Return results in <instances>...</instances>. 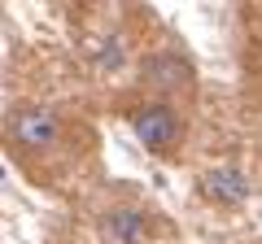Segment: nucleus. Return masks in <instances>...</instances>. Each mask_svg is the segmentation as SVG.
Instances as JSON below:
<instances>
[{"instance_id": "nucleus-1", "label": "nucleus", "mask_w": 262, "mask_h": 244, "mask_svg": "<svg viewBox=\"0 0 262 244\" xmlns=\"http://www.w3.org/2000/svg\"><path fill=\"white\" fill-rule=\"evenodd\" d=\"M131 127H136V140L144 144V153L153 157H175L179 144H184V122L170 109V101H144L131 109Z\"/></svg>"}, {"instance_id": "nucleus-2", "label": "nucleus", "mask_w": 262, "mask_h": 244, "mask_svg": "<svg viewBox=\"0 0 262 244\" xmlns=\"http://www.w3.org/2000/svg\"><path fill=\"white\" fill-rule=\"evenodd\" d=\"M61 135V118L53 109H39V105H22L13 109L9 118V144L13 149H31V153H44L57 144Z\"/></svg>"}, {"instance_id": "nucleus-4", "label": "nucleus", "mask_w": 262, "mask_h": 244, "mask_svg": "<svg viewBox=\"0 0 262 244\" xmlns=\"http://www.w3.org/2000/svg\"><path fill=\"white\" fill-rule=\"evenodd\" d=\"M101 235L105 244H140L144 240V214L131 205H118L101 218Z\"/></svg>"}, {"instance_id": "nucleus-3", "label": "nucleus", "mask_w": 262, "mask_h": 244, "mask_svg": "<svg viewBox=\"0 0 262 244\" xmlns=\"http://www.w3.org/2000/svg\"><path fill=\"white\" fill-rule=\"evenodd\" d=\"M196 192L206 201H214V205H245V197H249V179L241 175L236 166H219V170H206V175L196 179Z\"/></svg>"}]
</instances>
